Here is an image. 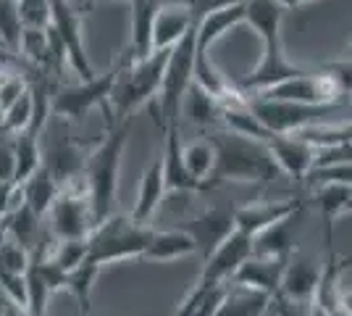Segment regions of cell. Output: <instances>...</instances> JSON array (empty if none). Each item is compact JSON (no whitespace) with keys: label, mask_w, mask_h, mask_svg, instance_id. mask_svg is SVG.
Instances as JSON below:
<instances>
[{"label":"cell","mask_w":352,"mask_h":316,"mask_svg":"<svg viewBox=\"0 0 352 316\" xmlns=\"http://www.w3.org/2000/svg\"><path fill=\"white\" fill-rule=\"evenodd\" d=\"M210 143L216 151V166L210 174L213 187L223 185V182L265 185L281 174L265 140H255V137H245L223 129V132H213Z\"/></svg>","instance_id":"1"},{"label":"cell","mask_w":352,"mask_h":316,"mask_svg":"<svg viewBox=\"0 0 352 316\" xmlns=\"http://www.w3.org/2000/svg\"><path fill=\"white\" fill-rule=\"evenodd\" d=\"M129 129H132V119H121L113 127H108L100 145L85 161V187H87L95 224L105 222L113 211V200L118 193V171L126 151Z\"/></svg>","instance_id":"2"},{"label":"cell","mask_w":352,"mask_h":316,"mask_svg":"<svg viewBox=\"0 0 352 316\" xmlns=\"http://www.w3.org/2000/svg\"><path fill=\"white\" fill-rule=\"evenodd\" d=\"M171 56V48L153 50L147 59L132 61L124 53V63L116 76V85L111 90V108H113V121L132 119L134 111H140L147 101L158 98L166 74V63Z\"/></svg>","instance_id":"3"},{"label":"cell","mask_w":352,"mask_h":316,"mask_svg":"<svg viewBox=\"0 0 352 316\" xmlns=\"http://www.w3.org/2000/svg\"><path fill=\"white\" fill-rule=\"evenodd\" d=\"M150 235L153 229L147 224H137L132 216L111 213L87 235V261L103 269L108 264L142 258Z\"/></svg>","instance_id":"4"},{"label":"cell","mask_w":352,"mask_h":316,"mask_svg":"<svg viewBox=\"0 0 352 316\" xmlns=\"http://www.w3.org/2000/svg\"><path fill=\"white\" fill-rule=\"evenodd\" d=\"M195 59H197V24L171 48V56L166 63V74H163V85L158 92L161 111L155 116V121L163 129L171 124H179L182 101L190 90V85L195 82Z\"/></svg>","instance_id":"5"},{"label":"cell","mask_w":352,"mask_h":316,"mask_svg":"<svg viewBox=\"0 0 352 316\" xmlns=\"http://www.w3.org/2000/svg\"><path fill=\"white\" fill-rule=\"evenodd\" d=\"M121 63H124V56L105 72V74H98L87 79V82H79V85H72V87H60L56 90V98H53V116H58L60 121H79L85 119L92 108H105L108 111V103H111V90L116 85V76L121 72Z\"/></svg>","instance_id":"6"},{"label":"cell","mask_w":352,"mask_h":316,"mask_svg":"<svg viewBox=\"0 0 352 316\" xmlns=\"http://www.w3.org/2000/svg\"><path fill=\"white\" fill-rule=\"evenodd\" d=\"M95 227L92 206H89L85 177L76 182H69L60 187V196L56 198L50 209V229L58 240H79L87 238Z\"/></svg>","instance_id":"7"},{"label":"cell","mask_w":352,"mask_h":316,"mask_svg":"<svg viewBox=\"0 0 352 316\" xmlns=\"http://www.w3.org/2000/svg\"><path fill=\"white\" fill-rule=\"evenodd\" d=\"M50 32L56 34L60 43L66 59L72 63V69L79 74L82 82H87L92 76H98L92 61L85 48V27H82V11L74 6L72 0H53V21H50Z\"/></svg>","instance_id":"8"},{"label":"cell","mask_w":352,"mask_h":316,"mask_svg":"<svg viewBox=\"0 0 352 316\" xmlns=\"http://www.w3.org/2000/svg\"><path fill=\"white\" fill-rule=\"evenodd\" d=\"M250 108L258 116L271 135H292L310 124H318L321 116L337 111L334 105H302L284 103V101H265V98H250Z\"/></svg>","instance_id":"9"},{"label":"cell","mask_w":352,"mask_h":316,"mask_svg":"<svg viewBox=\"0 0 352 316\" xmlns=\"http://www.w3.org/2000/svg\"><path fill=\"white\" fill-rule=\"evenodd\" d=\"M179 229L190 235L192 242H195V248H197V253H200L203 261H206V258L219 248L221 242L226 240V238L236 229L234 209L226 206V203L210 206V209H206L203 213H197V216H192V219H187V222H182Z\"/></svg>","instance_id":"10"},{"label":"cell","mask_w":352,"mask_h":316,"mask_svg":"<svg viewBox=\"0 0 352 316\" xmlns=\"http://www.w3.org/2000/svg\"><path fill=\"white\" fill-rule=\"evenodd\" d=\"M252 256V238L234 229L219 248L203 261V271H200V282L208 285H229L236 269Z\"/></svg>","instance_id":"11"},{"label":"cell","mask_w":352,"mask_h":316,"mask_svg":"<svg viewBox=\"0 0 352 316\" xmlns=\"http://www.w3.org/2000/svg\"><path fill=\"white\" fill-rule=\"evenodd\" d=\"M163 180H166V190L168 193H206L210 190L208 185L197 182L187 171L184 164V143L179 135V124L166 127V145H163Z\"/></svg>","instance_id":"12"},{"label":"cell","mask_w":352,"mask_h":316,"mask_svg":"<svg viewBox=\"0 0 352 316\" xmlns=\"http://www.w3.org/2000/svg\"><path fill=\"white\" fill-rule=\"evenodd\" d=\"M265 145H268L281 174H287L292 180H308V174L316 166L313 145H308L297 135H271L265 140Z\"/></svg>","instance_id":"13"},{"label":"cell","mask_w":352,"mask_h":316,"mask_svg":"<svg viewBox=\"0 0 352 316\" xmlns=\"http://www.w3.org/2000/svg\"><path fill=\"white\" fill-rule=\"evenodd\" d=\"M300 209H302V200H297V198H287V200H255V203L234 209V224L239 232L255 238L258 232H263L271 224L292 216L294 211Z\"/></svg>","instance_id":"14"},{"label":"cell","mask_w":352,"mask_h":316,"mask_svg":"<svg viewBox=\"0 0 352 316\" xmlns=\"http://www.w3.org/2000/svg\"><path fill=\"white\" fill-rule=\"evenodd\" d=\"M85 161L87 158H85L82 148L69 135L50 140L43 153V166L53 174V180L58 182L60 187L85 177Z\"/></svg>","instance_id":"15"},{"label":"cell","mask_w":352,"mask_h":316,"mask_svg":"<svg viewBox=\"0 0 352 316\" xmlns=\"http://www.w3.org/2000/svg\"><path fill=\"white\" fill-rule=\"evenodd\" d=\"M318 280H321V266H318V261L294 251L292 256H289V261H287V266H284V274H281L279 293H284V295L292 298V301L310 303L313 295H316Z\"/></svg>","instance_id":"16"},{"label":"cell","mask_w":352,"mask_h":316,"mask_svg":"<svg viewBox=\"0 0 352 316\" xmlns=\"http://www.w3.org/2000/svg\"><path fill=\"white\" fill-rule=\"evenodd\" d=\"M195 24L197 21L192 16L187 0H182V3H161L158 14H155V24H153V50L174 48Z\"/></svg>","instance_id":"17"},{"label":"cell","mask_w":352,"mask_h":316,"mask_svg":"<svg viewBox=\"0 0 352 316\" xmlns=\"http://www.w3.org/2000/svg\"><path fill=\"white\" fill-rule=\"evenodd\" d=\"M302 227V209L294 211L292 216L281 219L268 229L258 232L252 238V253L255 256H276V258H289L297 251V232Z\"/></svg>","instance_id":"18"},{"label":"cell","mask_w":352,"mask_h":316,"mask_svg":"<svg viewBox=\"0 0 352 316\" xmlns=\"http://www.w3.org/2000/svg\"><path fill=\"white\" fill-rule=\"evenodd\" d=\"M166 193L168 190H166V180H163V158L161 153H155L153 161L142 171L140 193H137V200H134V209L129 216H132L137 224H147L153 219V213L161 209Z\"/></svg>","instance_id":"19"},{"label":"cell","mask_w":352,"mask_h":316,"mask_svg":"<svg viewBox=\"0 0 352 316\" xmlns=\"http://www.w3.org/2000/svg\"><path fill=\"white\" fill-rule=\"evenodd\" d=\"M289 258H276V256H252L236 269V274L232 277V282L236 285L252 287V290H261V293H268L274 295L281 285V274H284V266H287Z\"/></svg>","instance_id":"20"},{"label":"cell","mask_w":352,"mask_h":316,"mask_svg":"<svg viewBox=\"0 0 352 316\" xmlns=\"http://www.w3.org/2000/svg\"><path fill=\"white\" fill-rule=\"evenodd\" d=\"M132 40H129V59L142 61L153 53V24L158 14V0H132Z\"/></svg>","instance_id":"21"},{"label":"cell","mask_w":352,"mask_h":316,"mask_svg":"<svg viewBox=\"0 0 352 316\" xmlns=\"http://www.w3.org/2000/svg\"><path fill=\"white\" fill-rule=\"evenodd\" d=\"M239 24H245V3L232 6V8H221V11H213V14L197 19V50L208 53L210 45H216L226 32H232Z\"/></svg>","instance_id":"22"},{"label":"cell","mask_w":352,"mask_h":316,"mask_svg":"<svg viewBox=\"0 0 352 316\" xmlns=\"http://www.w3.org/2000/svg\"><path fill=\"white\" fill-rule=\"evenodd\" d=\"M268 301H271L268 293H261V290H252V287L229 282L226 295H223V301H221L216 316H265Z\"/></svg>","instance_id":"23"},{"label":"cell","mask_w":352,"mask_h":316,"mask_svg":"<svg viewBox=\"0 0 352 316\" xmlns=\"http://www.w3.org/2000/svg\"><path fill=\"white\" fill-rule=\"evenodd\" d=\"M197 253L195 242L187 232L182 229H168V232H153L150 242H147L142 258L145 261H179Z\"/></svg>","instance_id":"24"},{"label":"cell","mask_w":352,"mask_h":316,"mask_svg":"<svg viewBox=\"0 0 352 316\" xmlns=\"http://www.w3.org/2000/svg\"><path fill=\"white\" fill-rule=\"evenodd\" d=\"M21 193H24V206H30L37 216H47L56 198L60 196V185L53 180V174L45 166H40L30 180L21 185Z\"/></svg>","instance_id":"25"},{"label":"cell","mask_w":352,"mask_h":316,"mask_svg":"<svg viewBox=\"0 0 352 316\" xmlns=\"http://www.w3.org/2000/svg\"><path fill=\"white\" fill-rule=\"evenodd\" d=\"M226 287L229 285H208V282L197 280L171 316H216L221 301L226 295Z\"/></svg>","instance_id":"26"},{"label":"cell","mask_w":352,"mask_h":316,"mask_svg":"<svg viewBox=\"0 0 352 316\" xmlns=\"http://www.w3.org/2000/svg\"><path fill=\"white\" fill-rule=\"evenodd\" d=\"M14 140V182L24 185L32 174L43 166V145H40V135L34 132H19L11 135Z\"/></svg>","instance_id":"27"},{"label":"cell","mask_w":352,"mask_h":316,"mask_svg":"<svg viewBox=\"0 0 352 316\" xmlns=\"http://www.w3.org/2000/svg\"><path fill=\"white\" fill-rule=\"evenodd\" d=\"M40 227H43V216H37L24 203L14 213L6 216V235H11V240L24 245L30 253L37 251V248H43V242H40Z\"/></svg>","instance_id":"28"},{"label":"cell","mask_w":352,"mask_h":316,"mask_svg":"<svg viewBox=\"0 0 352 316\" xmlns=\"http://www.w3.org/2000/svg\"><path fill=\"white\" fill-rule=\"evenodd\" d=\"M350 198V185H318L316 200L321 211L323 227H326V242H334V222L339 216H344V206Z\"/></svg>","instance_id":"29"},{"label":"cell","mask_w":352,"mask_h":316,"mask_svg":"<svg viewBox=\"0 0 352 316\" xmlns=\"http://www.w3.org/2000/svg\"><path fill=\"white\" fill-rule=\"evenodd\" d=\"M300 140H305L316 151H326V148H339V145H352V121H342V124H310L300 132H292Z\"/></svg>","instance_id":"30"},{"label":"cell","mask_w":352,"mask_h":316,"mask_svg":"<svg viewBox=\"0 0 352 316\" xmlns=\"http://www.w3.org/2000/svg\"><path fill=\"white\" fill-rule=\"evenodd\" d=\"M24 280H27V311H30V316H45L53 290H50V282L45 280L37 253H32L30 266L24 271Z\"/></svg>","instance_id":"31"},{"label":"cell","mask_w":352,"mask_h":316,"mask_svg":"<svg viewBox=\"0 0 352 316\" xmlns=\"http://www.w3.org/2000/svg\"><path fill=\"white\" fill-rule=\"evenodd\" d=\"M100 266H95V264H89L87 258H85V264L82 266H76V269L69 274V282H66V293H72L76 306H79V314L87 316L89 314V303H92V290H95V282H98V277H100Z\"/></svg>","instance_id":"32"},{"label":"cell","mask_w":352,"mask_h":316,"mask_svg":"<svg viewBox=\"0 0 352 316\" xmlns=\"http://www.w3.org/2000/svg\"><path fill=\"white\" fill-rule=\"evenodd\" d=\"M184 164H187V171L195 180L213 190L210 174H213V166H216V151H213L210 140H195L190 145H184Z\"/></svg>","instance_id":"33"},{"label":"cell","mask_w":352,"mask_h":316,"mask_svg":"<svg viewBox=\"0 0 352 316\" xmlns=\"http://www.w3.org/2000/svg\"><path fill=\"white\" fill-rule=\"evenodd\" d=\"M182 108L187 111L190 121L197 124V127H210L213 121H219V101L213 95H208L203 87H197L195 82H192L187 95H184Z\"/></svg>","instance_id":"34"},{"label":"cell","mask_w":352,"mask_h":316,"mask_svg":"<svg viewBox=\"0 0 352 316\" xmlns=\"http://www.w3.org/2000/svg\"><path fill=\"white\" fill-rule=\"evenodd\" d=\"M32 121H34V98L32 90H27L14 105H8L0 114V127L6 135H19V132H30Z\"/></svg>","instance_id":"35"},{"label":"cell","mask_w":352,"mask_h":316,"mask_svg":"<svg viewBox=\"0 0 352 316\" xmlns=\"http://www.w3.org/2000/svg\"><path fill=\"white\" fill-rule=\"evenodd\" d=\"M45 258L60 269L63 274H72L76 266L85 264L87 258V238H79V240H58L56 248L45 251Z\"/></svg>","instance_id":"36"},{"label":"cell","mask_w":352,"mask_h":316,"mask_svg":"<svg viewBox=\"0 0 352 316\" xmlns=\"http://www.w3.org/2000/svg\"><path fill=\"white\" fill-rule=\"evenodd\" d=\"M21 30H47L53 21V0H16Z\"/></svg>","instance_id":"37"},{"label":"cell","mask_w":352,"mask_h":316,"mask_svg":"<svg viewBox=\"0 0 352 316\" xmlns=\"http://www.w3.org/2000/svg\"><path fill=\"white\" fill-rule=\"evenodd\" d=\"M21 37V24H19V11H16V0H0V43L16 50Z\"/></svg>","instance_id":"38"},{"label":"cell","mask_w":352,"mask_h":316,"mask_svg":"<svg viewBox=\"0 0 352 316\" xmlns=\"http://www.w3.org/2000/svg\"><path fill=\"white\" fill-rule=\"evenodd\" d=\"M308 180L318 182V185H350L352 187V161L344 164H329V166H316L308 174Z\"/></svg>","instance_id":"39"},{"label":"cell","mask_w":352,"mask_h":316,"mask_svg":"<svg viewBox=\"0 0 352 316\" xmlns=\"http://www.w3.org/2000/svg\"><path fill=\"white\" fill-rule=\"evenodd\" d=\"M310 303L302 301H292L287 298L284 293H274L271 301H268V308H265V316H308Z\"/></svg>","instance_id":"40"},{"label":"cell","mask_w":352,"mask_h":316,"mask_svg":"<svg viewBox=\"0 0 352 316\" xmlns=\"http://www.w3.org/2000/svg\"><path fill=\"white\" fill-rule=\"evenodd\" d=\"M21 203H24L21 185H16V182H0V216L6 219V216L14 213Z\"/></svg>","instance_id":"41"},{"label":"cell","mask_w":352,"mask_h":316,"mask_svg":"<svg viewBox=\"0 0 352 316\" xmlns=\"http://www.w3.org/2000/svg\"><path fill=\"white\" fill-rule=\"evenodd\" d=\"M14 140L11 135L0 137V182H14Z\"/></svg>","instance_id":"42"},{"label":"cell","mask_w":352,"mask_h":316,"mask_svg":"<svg viewBox=\"0 0 352 316\" xmlns=\"http://www.w3.org/2000/svg\"><path fill=\"white\" fill-rule=\"evenodd\" d=\"M239 3H248V0H187L195 21L203 19L206 14H213V11H221V8H232V6H239Z\"/></svg>","instance_id":"43"},{"label":"cell","mask_w":352,"mask_h":316,"mask_svg":"<svg viewBox=\"0 0 352 316\" xmlns=\"http://www.w3.org/2000/svg\"><path fill=\"white\" fill-rule=\"evenodd\" d=\"M339 311L344 316H352V290H342V295H339Z\"/></svg>","instance_id":"44"},{"label":"cell","mask_w":352,"mask_h":316,"mask_svg":"<svg viewBox=\"0 0 352 316\" xmlns=\"http://www.w3.org/2000/svg\"><path fill=\"white\" fill-rule=\"evenodd\" d=\"M3 316H30V311H27L24 306H19V303H14V306H11V308H8V311H6Z\"/></svg>","instance_id":"45"},{"label":"cell","mask_w":352,"mask_h":316,"mask_svg":"<svg viewBox=\"0 0 352 316\" xmlns=\"http://www.w3.org/2000/svg\"><path fill=\"white\" fill-rule=\"evenodd\" d=\"M274 3L279 6L281 11H289V8H297V6L302 3V0H274Z\"/></svg>","instance_id":"46"},{"label":"cell","mask_w":352,"mask_h":316,"mask_svg":"<svg viewBox=\"0 0 352 316\" xmlns=\"http://www.w3.org/2000/svg\"><path fill=\"white\" fill-rule=\"evenodd\" d=\"M308 316H331V314H326L321 306H316V303H310V308H308Z\"/></svg>","instance_id":"47"},{"label":"cell","mask_w":352,"mask_h":316,"mask_svg":"<svg viewBox=\"0 0 352 316\" xmlns=\"http://www.w3.org/2000/svg\"><path fill=\"white\" fill-rule=\"evenodd\" d=\"M95 3H98V0H76L74 6H76L79 11H85V8H89V6H95ZM126 3H132V0H126Z\"/></svg>","instance_id":"48"},{"label":"cell","mask_w":352,"mask_h":316,"mask_svg":"<svg viewBox=\"0 0 352 316\" xmlns=\"http://www.w3.org/2000/svg\"><path fill=\"white\" fill-rule=\"evenodd\" d=\"M344 213H352V187H350V198H347V206H344Z\"/></svg>","instance_id":"49"},{"label":"cell","mask_w":352,"mask_h":316,"mask_svg":"<svg viewBox=\"0 0 352 316\" xmlns=\"http://www.w3.org/2000/svg\"><path fill=\"white\" fill-rule=\"evenodd\" d=\"M3 238H6V219L0 216V240H3Z\"/></svg>","instance_id":"50"},{"label":"cell","mask_w":352,"mask_h":316,"mask_svg":"<svg viewBox=\"0 0 352 316\" xmlns=\"http://www.w3.org/2000/svg\"><path fill=\"white\" fill-rule=\"evenodd\" d=\"M344 264H347V269H350V266H352V253L347 258H344Z\"/></svg>","instance_id":"51"},{"label":"cell","mask_w":352,"mask_h":316,"mask_svg":"<svg viewBox=\"0 0 352 316\" xmlns=\"http://www.w3.org/2000/svg\"><path fill=\"white\" fill-rule=\"evenodd\" d=\"M331 316H344V314H342V311H337V314H331Z\"/></svg>","instance_id":"52"},{"label":"cell","mask_w":352,"mask_h":316,"mask_svg":"<svg viewBox=\"0 0 352 316\" xmlns=\"http://www.w3.org/2000/svg\"><path fill=\"white\" fill-rule=\"evenodd\" d=\"M3 135H6V132H3V127H0V137H3Z\"/></svg>","instance_id":"53"},{"label":"cell","mask_w":352,"mask_h":316,"mask_svg":"<svg viewBox=\"0 0 352 316\" xmlns=\"http://www.w3.org/2000/svg\"><path fill=\"white\" fill-rule=\"evenodd\" d=\"M302 3H308V0H302Z\"/></svg>","instance_id":"54"}]
</instances>
